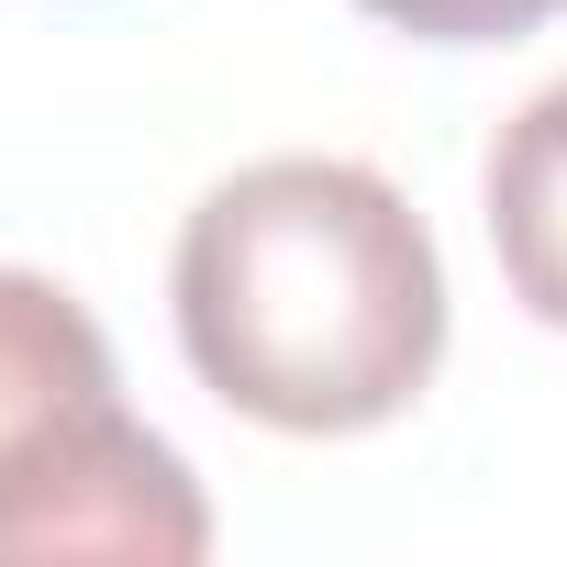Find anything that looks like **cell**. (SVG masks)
I'll return each instance as SVG.
<instances>
[{
    "instance_id": "cell-1",
    "label": "cell",
    "mask_w": 567,
    "mask_h": 567,
    "mask_svg": "<svg viewBox=\"0 0 567 567\" xmlns=\"http://www.w3.org/2000/svg\"><path fill=\"white\" fill-rule=\"evenodd\" d=\"M178 357L267 434H379L445 368V256L357 156H256L178 223Z\"/></svg>"
},
{
    "instance_id": "cell-2",
    "label": "cell",
    "mask_w": 567,
    "mask_h": 567,
    "mask_svg": "<svg viewBox=\"0 0 567 567\" xmlns=\"http://www.w3.org/2000/svg\"><path fill=\"white\" fill-rule=\"evenodd\" d=\"M212 556V501L167 434L123 412L101 323L34 267H0V567Z\"/></svg>"
},
{
    "instance_id": "cell-3",
    "label": "cell",
    "mask_w": 567,
    "mask_h": 567,
    "mask_svg": "<svg viewBox=\"0 0 567 567\" xmlns=\"http://www.w3.org/2000/svg\"><path fill=\"white\" fill-rule=\"evenodd\" d=\"M478 200H489V256L512 278V301L567 334V79L534 90L501 134H489V167H478Z\"/></svg>"
},
{
    "instance_id": "cell-4",
    "label": "cell",
    "mask_w": 567,
    "mask_h": 567,
    "mask_svg": "<svg viewBox=\"0 0 567 567\" xmlns=\"http://www.w3.org/2000/svg\"><path fill=\"white\" fill-rule=\"evenodd\" d=\"M357 12L412 45H512V34H545L567 0H357Z\"/></svg>"
}]
</instances>
